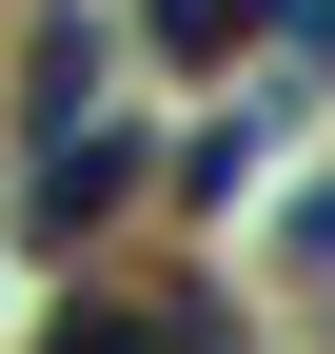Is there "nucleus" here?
Returning a JSON list of instances; mask_svg holds the SVG:
<instances>
[{"mask_svg":"<svg viewBox=\"0 0 335 354\" xmlns=\"http://www.w3.org/2000/svg\"><path fill=\"white\" fill-rule=\"evenodd\" d=\"M60 354H178L158 315H60Z\"/></svg>","mask_w":335,"mask_h":354,"instance_id":"f257e3e1","label":"nucleus"},{"mask_svg":"<svg viewBox=\"0 0 335 354\" xmlns=\"http://www.w3.org/2000/svg\"><path fill=\"white\" fill-rule=\"evenodd\" d=\"M296 256H316V276H335V197H316V216H296Z\"/></svg>","mask_w":335,"mask_h":354,"instance_id":"f03ea898","label":"nucleus"}]
</instances>
